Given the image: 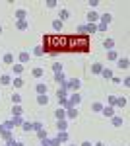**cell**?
I'll return each instance as SVG.
<instances>
[{
    "instance_id": "obj_1",
    "label": "cell",
    "mask_w": 130,
    "mask_h": 146,
    "mask_svg": "<svg viewBox=\"0 0 130 146\" xmlns=\"http://www.w3.org/2000/svg\"><path fill=\"white\" fill-rule=\"evenodd\" d=\"M16 27H18L20 31H25V29H29V20H18Z\"/></svg>"
},
{
    "instance_id": "obj_2",
    "label": "cell",
    "mask_w": 130,
    "mask_h": 146,
    "mask_svg": "<svg viewBox=\"0 0 130 146\" xmlns=\"http://www.w3.org/2000/svg\"><path fill=\"white\" fill-rule=\"evenodd\" d=\"M31 74L35 76V78H41V76H45V68H43V66L33 68V70H31Z\"/></svg>"
},
{
    "instance_id": "obj_3",
    "label": "cell",
    "mask_w": 130,
    "mask_h": 146,
    "mask_svg": "<svg viewBox=\"0 0 130 146\" xmlns=\"http://www.w3.org/2000/svg\"><path fill=\"white\" fill-rule=\"evenodd\" d=\"M68 88H72V90H78L82 84H80V80H68V84H66Z\"/></svg>"
},
{
    "instance_id": "obj_4",
    "label": "cell",
    "mask_w": 130,
    "mask_h": 146,
    "mask_svg": "<svg viewBox=\"0 0 130 146\" xmlns=\"http://www.w3.org/2000/svg\"><path fill=\"white\" fill-rule=\"evenodd\" d=\"M119 60V68H122V70H126L128 68V58L124 56V58H117Z\"/></svg>"
},
{
    "instance_id": "obj_5",
    "label": "cell",
    "mask_w": 130,
    "mask_h": 146,
    "mask_svg": "<svg viewBox=\"0 0 130 146\" xmlns=\"http://www.w3.org/2000/svg\"><path fill=\"white\" fill-rule=\"evenodd\" d=\"M37 103H39V105H47V103H49L47 94H43V96H37Z\"/></svg>"
},
{
    "instance_id": "obj_6",
    "label": "cell",
    "mask_w": 130,
    "mask_h": 146,
    "mask_svg": "<svg viewBox=\"0 0 130 146\" xmlns=\"http://www.w3.org/2000/svg\"><path fill=\"white\" fill-rule=\"evenodd\" d=\"M111 20H113V16H111V14H103V16H101V25H109V22H111Z\"/></svg>"
},
{
    "instance_id": "obj_7",
    "label": "cell",
    "mask_w": 130,
    "mask_h": 146,
    "mask_svg": "<svg viewBox=\"0 0 130 146\" xmlns=\"http://www.w3.org/2000/svg\"><path fill=\"white\" fill-rule=\"evenodd\" d=\"M37 94H39V96L47 94V84H43V82H41V84H37Z\"/></svg>"
},
{
    "instance_id": "obj_8",
    "label": "cell",
    "mask_w": 130,
    "mask_h": 146,
    "mask_svg": "<svg viewBox=\"0 0 130 146\" xmlns=\"http://www.w3.org/2000/svg\"><path fill=\"white\" fill-rule=\"evenodd\" d=\"M87 20H89V22H97L99 16H97V14H95L93 10H89V12H87Z\"/></svg>"
},
{
    "instance_id": "obj_9",
    "label": "cell",
    "mask_w": 130,
    "mask_h": 146,
    "mask_svg": "<svg viewBox=\"0 0 130 146\" xmlns=\"http://www.w3.org/2000/svg\"><path fill=\"white\" fill-rule=\"evenodd\" d=\"M101 70H103V66H101V62H95V64L91 66V72H93V74H101Z\"/></svg>"
},
{
    "instance_id": "obj_10",
    "label": "cell",
    "mask_w": 130,
    "mask_h": 146,
    "mask_svg": "<svg viewBox=\"0 0 130 146\" xmlns=\"http://www.w3.org/2000/svg\"><path fill=\"white\" fill-rule=\"evenodd\" d=\"M12 72H14V74H22V72H23V64H22V62H20V64H14Z\"/></svg>"
},
{
    "instance_id": "obj_11",
    "label": "cell",
    "mask_w": 130,
    "mask_h": 146,
    "mask_svg": "<svg viewBox=\"0 0 130 146\" xmlns=\"http://www.w3.org/2000/svg\"><path fill=\"white\" fill-rule=\"evenodd\" d=\"M0 84H4V86H8V84H12V78L8 76V74H4V76H0Z\"/></svg>"
},
{
    "instance_id": "obj_12",
    "label": "cell",
    "mask_w": 130,
    "mask_h": 146,
    "mask_svg": "<svg viewBox=\"0 0 130 146\" xmlns=\"http://www.w3.org/2000/svg\"><path fill=\"white\" fill-rule=\"evenodd\" d=\"M103 47H105V49H109V51H111V49H113V47H115V41H113V39H105V41H103Z\"/></svg>"
},
{
    "instance_id": "obj_13",
    "label": "cell",
    "mask_w": 130,
    "mask_h": 146,
    "mask_svg": "<svg viewBox=\"0 0 130 146\" xmlns=\"http://www.w3.org/2000/svg\"><path fill=\"white\" fill-rule=\"evenodd\" d=\"M101 76H103V78H113V72H111V70H109V68H103V70H101Z\"/></svg>"
},
{
    "instance_id": "obj_14",
    "label": "cell",
    "mask_w": 130,
    "mask_h": 146,
    "mask_svg": "<svg viewBox=\"0 0 130 146\" xmlns=\"http://www.w3.org/2000/svg\"><path fill=\"white\" fill-rule=\"evenodd\" d=\"M107 56H109V58H111V60H117V58H119V53H117L115 49H111V51H109V53H107Z\"/></svg>"
},
{
    "instance_id": "obj_15",
    "label": "cell",
    "mask_w": 130,
    "mask_h": 146,
    "mask_svg": "<svg viewBox=\"0 0 130 146\" xmlns=\"http://www.w3.org/2000/svg\"><path fill=\"white\" fill-rule=\"evenodd\" d=\"M12 84H14V88H23V80L22 78H14Z\"/></svg>"
},
{
    "instance_id": "obj_16",
    "label": "cell",
    "mask_w": 130,
    "mask_h": 146,
    "mask_svg": "<svg viewBox=\"0 0 130 146\" xmlns=\"http://www.w3.org/2000/svg\"><path fill=\"white\" fill-rule=\"evenodd\" d=\"M101 113H103L105 117H113V107H103V109H101Z\"/></svg>"
},
{
    "instance_id": "obj_17",
    "label": "cell",
    "mask_w": 130,
    "mask_h": 146,
    "mask_svg": "<svg viewBox=\"0 0 130 146\" xmlns=\"http://www.w3.org/2000/svg\"><path fill=\"white\" fill-rule=\"evenodd\" d=\"M64 117H66L64 109H58V111H56V119H58V121H64Z\"/></svg>"
},
{
    "instance_id": "obj_18",
    "label": "cell",
    "mask_w": 130,
    "mask_h": 146,
    "mask_svg": "<svg viewBox=\"0 0 130 146\" xmlns=\"http://www.w3.org/2000/svg\"><path fill=\"white\" fill-rule=\"evenodd\" d=\"M80 100H82V98H80V96H78V94H74V96H70V103H72V105H74V103H80Z\"/></svg>"
},
{
    "instance_id": "obj_19",
    "label": "cell",
    "mask_w": 130,
    "mask_h": 146,
    "mask_svg": "<svg viewBox=\"0 0 130 146\" xmlns=\"http://www.w3.org/2000/svg\"><path fill=\"white\" fill-rule=\"evenodd\" d=\"M12 101H14L16 105H18V103H22V96H20V94H12Z\"/></svg>"
},
{
    "instance_id": "obj_20",
    "label": "cell",
    "mask_w": 130,
    "mask_h": 146,
    "mask_svg": "<svg viewBox=\"0 0 130 146\" xmlns=\"http://www.w3.org/2000/svg\"><path fill=\"white\" fill-rule=\"evenodd\" d=\"M25 16H27L25 10H18V12H16V18H18V20H25Z\"/></svg>"
},
{
    "instance_id": "obj_21",
    "label": "cell",
    "mask_w": 130,
    "mask_h": 146,
    "mask_svg": "<svg viewBox=\"0 0 130 146\" xmlns=\"http://www.w3.org/2000/svg\"><path fill=\"white\" fill-rule=\"evenodd\" d=\"M4 62H6V64H12V62H14V56H12L10 53H6V55H4Z\"/></svg>"
},
{
    "instance_id": "obj_22",
    "label": "cell",
    "mask_w": 130,
    "mask_h": 146,
    "mask_svg": "<svg viewBox=\"0 0 130 146\" xmlns=\"http://www.w3.org/2000/svg\"><path fill=\"white\" fill-rule=\"evenodd\" d=\"M122 123H124L122 117H115V119H113V125H115V127H122Z\"/></svg>"
},
{
    "instance_id": "obj_23",
    "label": "cell",
    "mask_w": 130,
    "mask_h": 146,
    "mask_svg": "<svg viewBox=\"0 0 130 146\" xmlns=\"http://www.w3.org/2000/svg\"><path fill=\"white\" fill-rule=\"evenodd\" d=\"M53 27L56 29V31H58V29H62V22H60V20H54V22H53Z\"/></svg>"
},
{
    "instance_id": "obj_24",
    "label": "cell",
    "mask_w": 130,
    "mask_h": 146,
    "mask_svg": "<svg viewBox=\"0 0 130 146\" xmlns=\"http://www.w3.org/2000/svg\"><path fill=\"white\" fill-rule=\"evenodd\" d=\"M91 109H93V111H97V113H101V109H103V105H101V103H93V105H91Z\"/></svg>"
},
{
    "instance_id": "obj_25",
    "label": "cell",
    "mask_w": 130,
    "mask_h": 146,
    "mask_svg": "<svg viewBox=\"0 0 130 146\" xmlns=\"http://www.w3.org/2000/svg\"><path fill=\"white\" fill-rule=\"evenodd\" d=\"M66 117H68V119H76V117H78V111H76V109H70Z\"/></svg>"
},
{
    "instance_id": "obj_26",
    "label": "cell",
    "mask_w": 130,
    "mask_h": 146,
    "mask_svg": "<svg viewBox=\"0 0 130 146\" xmlns=\"http://www.w3.org/2000/svg\"><path fill=\"white\" fill-rule=\"evenodd\" d=\"M117 105H120V107H126V98H117Z\"/></svg>"
},
{
    "instance_id": "obj_27",
    "label": "cell",
    "mask_w": 130,
    "mask_h": 146,
    "mask_svg": "<svg viewBox=\"0 0 130 146\" xmlns=\"http://www.w3.org/2000/svg\"><path fill=\"white\" fill-rule=\"evenodd\" d=\"M20 60H22V64H23V62H27V60H29V55H27V53L23 51L22 55H20Z\"/></svg>"
},
{
    "instance_id": "obj_28",
    "label": "cell",
    "mask_w": 130,
    "mask_h": 146,
    "mask_svg": "<svg viewBox=\"0 0 130 146\" xmlns=\"http://www.w3.org/2000/svg\"><path fill=\"white\" fill-rule=\"evenodd\" d=\"M33 53H35V56H41V55H43V47H35Z\"/></svg>"
},
{
    "instance_id": "obj_29",
    "label": "cell",
    "mask_w": 130,
    "mask_h": 146,
    "mask_svg": "<svg viewBox=\"0 0 130 146\" xmlns=\"http://www.w3.org/2000/svg\"><path fill=\"white\" fill-rule=\"evenodd\" d=\"M91 31V33H93V31H95V25H93V23H89V25H87V27H84V31Z\"/></svg>"
},
{
    "instance_id": "obj_30",
    "label": "cell",
    "mask_w": 130,
    "mask_h": 146,
    "mask_svg": "<svg viewBox=\"0 0 130 146\" xmlns=\"http://www.w3.org/2000/svg\"><path fill=\"white\" fill-rule=\"evenodd\" d=\"M31 129H33L31 123H23V131H31Z\"/></svg>"
},
{
    "instance_id": "obj_31",
    "label": "cell",
    "mask_w": 130,
    "mask_h": 146,
    "mask_svg": "<svg viewBox=\"0 0 130 146\" xmlns=\"http://www.w3.org/2000/svg\"><path fill=\"white\" fill-rule=\"evenodd\" d=\"M107 101L111 103V105H113V103H117V98H115V96H109V98H107Z\"/></svg>"
},
{
    "instance_id": "obj_32",
    "label": "cell",
    "mask_w": 130,
    "mask_h": 146,
    "mask_svg": "<svg viewBox=\"0 0 130 146\" xmlns=\"http://www.w3.org/2000/svg\"><path fill=\"white\" fill-rule=\"evenodd\" d=\"M68 16H70V14H68V10H62V12H60V18H62V20H66Z\"/></svg>"
},
{
    "instance_id": "obj_33",
    "label": "cell",
    "mask_w": 130,
    "mask_h": 146,
    "mask_svg": "<svg viewBox=\"0 0 130 146\" xmlns=\"http://www.w3.org/2000/svg\"><path fill=\"white\" fill-rule=\"evenodd\" d=\"M14 113H16V115H22V107L16 105V107H14Z\"/></svg>"
},
{
    "instance_id": "obj_34",
    "label": "cell",
    "mask_w": 130,
    "mask_h": 146,
    "mask_svg": "<svg viewBox=\"0 0 130 146\" xmlns=\"http://www.w3.org/2000/svg\"><path fill=\"white\" fill-rule=\"evenodd\" d=\"M58 127H60V129L64 131V129H66V121H58Z\"/></svg>"
},
{
    "instance_id": "obj_35",
    "label": "cell",
    "mask_w": 130,
    "mask_h": 146,
    "mask_svg": "<svg viewBox=\"0 0 130 146\" xmlns=\"http://www.w3.org/2000/svg\"><path fill=\"white\" fill-rule=\"evenodd\" d=\"M47 6H49V8H54V6H56V2H54V0H51V2H47Z\"/></svg>"
},
{
    "instance_id": "obj_36",
    "label": "cell",
    "mask_w": 130,
    "mask_h": 146,
    "mask_svg": "<svg viewBox=\"0 0 130 146\" xmlns=\"http://www.w3.org/2000/svg\"><path fill=\"white\" fill-rule=\"evenodd\" d=\"M80 146H93V144H91V142H87V140H86V142H82Z\"/></svg>"
},
{
    "instance_id": "obj_37",
    "label": "cell",
    "mask_w": 130,
    "mask_h": 146,
    "mask_svg": "<svg viewBox=\"0 0 130 146\" xmlns=\"http://www.w3.org/2000/svg\"><path fill=\"white\" fill-rule=\"evenodd\" d=\"M93 146H105V144H103V142H95Z\"/></svg>"
},
{
    "instance_id": "obj_38",
    "label": "cell",
    "mask_w": 130,
    "mask_h": 146,
    "mask_svg": "<svg viewBox=\"0 0 130 146\" xmlns=\"http://www.w3.org/2000/svg\"><path fill=\"white\" fill-rule=\"evenodd\" d=\"M14 146H23V142H16V144H14Z\"/></svg>"
},
{
    "instance_id": "obj_39",
    "label": "cell",
    "mask_w": 130,
    "mask_h": 146,
    "mask_svg": "<svg viewBox=\"0 0 130 146\" xmlns=\"http://www.w3.org/2000/svg\"><path fill=\"white\" fill-rule=\"evenodd\" d=\"M0 33H2V25H0Z\"/></svg>"
},
{
    "instance_id": "obj_40",
    "label": "cell",
    "mask_w": 130,
    "mask_h": 146,
    "mask_svg": "<svg viewBox=\"0 0 130 146\" xmlns=\"http://www.w3.org/2000/svg\"><path fill=\"white\" fill-rule=\"evenodd\" d=\"M72 146H76V144H72Z\"/></svg>"
}]
</instances>
